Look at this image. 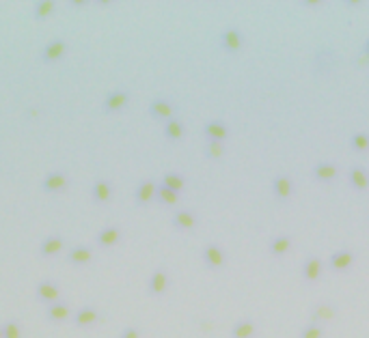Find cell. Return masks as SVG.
Masks as SVG:
<instances>
[{"label": "cell", "mask_w": 369, "mask_h": 338, "mask_svg": "<svg viewBox=\"0 0 369 338\" xmlns=\"http://www.w3.org/2000/svg\"><path fill=\"white\" fill-rule=\"evenodd\" d=\"M67 50H69L67 39L54 37V39H50L48 43H43V48L39 50V59H41V63H46V65L56 63V61H61L63 56L67 54Z\"/></svg>", "instance_id": "1"}, {"label": "cell", "mask_w": 369, "mask_h": 338, "mask_svg": "<svg viewBox=\"0 0 369 338\" xmlns=\"http://www.w3.org/2000/svg\"><path fill=\"white\" fill-rule=\"evenodd\" d=\"M39 188H41V192H46V194H61V192H65L69 188L67 172H63V170L46 172L43 179H41V183H39Z\"/></svg>", "instance_id": "2"}, {"label": "cell", "mask_w": 369, "mask_h": 338, "mask_svg": "<svg viewBox=\"0 0 369 338\" xmlns=\"http://www.w3.org/2000/svg\"><path fill=\"white\" fill-rule=\"evenodd\" d=\"M65 258H67V263L74 265V267H84V265H89L93 258V246H89V243H74V246L67 248Z\"/></svg>", "instance_id": "3"}, {"label": "cell", "mask_w": 369, "mask_h": 338, "mask_svg": "<svg viewBox=\"0 0 369 338\" xmlns=\"http://www.w3.org/2000/svg\"><path fill=\"white\" fill-rule=\"evenodd\" d=\"M35 295H37L39 301H43V304H54V301L61 299V286L54 282V280L50 278H43L37 282V286H35Z\"/></svg>", "instance_id": "4"}, {"label": "cell", "mask_w": 369, "mask_h": 338, "mask_svg": "<svg viewBox=\"0 0 369 338\" xmlns=\"http://www.w3.org/2000/svg\"><path fill=\"white\" fill-rule=\"evenodd\" d=\"M121 237H123V231L119 228V224H106V226L99 228L97 235H95V246L102 248V250H108V248L117 246V243L121 241Z\"/></svg>", "instance_id": "5"}, {"label": "cell", "mask_w": 369, "mask_h": 338, "mask_svg": "<svg viewBox=\"0 0 369 338\" xmlns=\"http://www.w3.org/2000/svg\"><path fill=\"white\" fill-rule=\"evenodd\" d=\"M65 248H67V239H65L63 235H48L39 241V256H43V258L56 256V254H61Z\"/></svg>", "instance_id": "6"}, {"label": "cell", "mask_w": 369, "mask_h": 338, "mask_svg": "<svg viewBox=\"0 0 369 338\" xmlns=\"http://www.w3.org/2000/svg\"><path fill=\"white\" fill-rule=\"evenodd\" d=\"M130 104V91L126 89H114L110 93H106V97L102 99L104 112H119Z\"/></svg>", "instance_id": "7"}, {"label": "cell", "mask_w": 369, "mask_h": 338, "mask_svg": "<svg viewBox=\"0 0 369 338\" xmlns=\"http://www.w3.org/2000/svg\"><path fill=\"white\" fill-rule=\"evenodd\" d=\"M71 321H74L76 327H89V325H95L97 321H102V312L95 306H80L71 314Z\"/></svg>", "instance_id": "8"}, {"label": "cell", "mask_w": 369, "mask_h": 338, "mask_svg": "<svg viewBox=\"0 0 369 338\" xmlns=\"http://www.w3.org/2000/svg\"><path fill=\"white\" fill-rule=\"evenodd\" d=\"M147 112L154 119H158V121H169V119H173L175 106H173L169 99H164V97H156V99H151V102H149Z\"/></svg>", "instance_id": "9"}, {"label": "cell", "mask_w": 369, "mask_h": 338, "mask_svg": "<svg viewBox=\"0 0 369 338\" xmlns=\"http://www.w3.org/2000/svg\"><path fill=\"white\" fill-rule=\"evenodd\" d=\"M71 314H74V310H71L69 304H67V301H63V299H59V301H54V304H48V306H46V319L52 321V323H63V321H67V319H71Z\"/></svg>", "instance_id": "10"}, {"label": "cell", "mask_w": 369, "mask_h": 338, "mask_svg": "<svg viewBox=\"0 0 369 338\" xmlns=\"http://www.w3.org/2000/svg\"><path fill=\"white\" fill-rule=\"evenodd\" d=\"M112 183L108 181V179H95L91 185V198L95 200V203H108V200L112 198Z\"/></svg>", "instance_id": "11"}, {"label": "cell", "mask_w": 369, "mask_h": 338, "mask_svg": "<svg viewBox=\"0 0 369 338\" xmlns=\"http://www.w3.org/2000/svg\"><path fill=\"white\" fill-rule=\"evenodd\" d=\"M156 190H158V183L147 179V181H141L139 185L134 188V200L139 205H147L151 200L156 198Z\"/></svg>", "instance_id": "12"}, {"label": "cell", "mask_w": 369, "mask_h": 338, "mask_svg": "<svg viewBox=\"0 0 369 338\" xmlns=\"http://www.w3.org/2000/svg\"><path fill=\"white\" fill-rule=\"evenodd\" d=\"M169 286V274L164 269H156L147 280V291L149 295H162Z\"/></svg>", "instance_id": "13"}, {"label": "cell", "mask_w": 369, "mask_h": 338, "mask_svg": "<svg viewBox=\"0 0 369 338\" xmlns=\"http://www.w3.org/2000/svg\"><path fill=\"white\" fill-rule=\"evenodd\" d=\"M56 0H37V3L33 5V18L35 20H48V18H52L54 16V11H56Z\"/></svg>", "instance_id": "14"}, {"label": "cell", "mask_w": 369, "mask_h": 338, "mask_svg": "<svg viewBox=\"0 0 369 338\" xmlns=\"http://www.w3.org/2000/svg\"><path fill=\"white\" fill-rule=\"evenodd\" d=\"M173 226L179 228V231H188V228H194V224H197V218H194L192 211L188 209H177L175 213H173Z\"/></svg>", "instance_id": "15"}, {"label": "cell", "mask_w": 369, "mask_h": 338, "mask_svg": "<svg viewBox=\"0 0 369 338\" xmlns=\"http://www.w3.org/2000/svg\"><path fill=\"white\" fill-rule=\"evenodd\" d=\"M220 43H222V48L225 50H229V52H235V50L242 46L240 31H237V28H227V31L220 35Z\"/></svg>", "instance_id": "16"}, {"label": "cell", "mask_w": 369, "mask_h": 338, "mask_svg": "<svg viewBox=\"0 0 369 338\" xmlns=\"http://www.w3.org/2000/svg\"><path fill=\"white\" fill-rule=\"evenodd\" d=\"M203 261H205L207 267H220V265L225 263V254H222V250L218 246L209 243V246H205V250H203Z\"/></svg>", "instance_id": "17"}, {"label": "cell", "mask_w": 369, "mask_h": 338, "mask_svg": "<svg viewBox=\"0 0 369 338\" xmlns=\"http://www.w3.org/2000/svg\"><path fill=\"white\" fill-rule=\"evenodd\" d=\"M162 132H164V136L169 140H182L184 138V123L179 119H169V121H164V127H162Z\"/></svg>", "instance_id": "18"}, {"label": "cell", "mask_w": 369, "mask_h": 338, "mask_svg": "<svg viewBox=\"0 0 369 338\" xmlns=\"http://www.w3.org/2000/svg\"><path fill=\"white\" fill-rule=\"evenodd\" d=\"M205 136L207 140H216V142H222L227 136V125L222 121H209L205 125Z\"/></svg>", "instance_id": "19"}, {"label": "cell", "mask_w": 369, "mask_h": 338, "mask_svg": "<svg viewBox=\"0 0 369 338\" xmlns=\"http://www.w3.org/2000/svg\"><path fill=\"white\" fill-rule=\"evenodd\" d=\"M162 185H166V188H171L173 192H182L184 190V185H186V179L179 175V172H164L162 175V181H160Z\"/></svg>", "instance_id": "20"}, {"label": "cell", "mask_w": 369, "mask_h": 338, "mask_svg": "<svg viewBox=\"0 0 369 338\" xmlns=\"http://www.w3.org/2000/svg\"><path fill=\"white\" fill-rule=\"evenodd\" d=\"M156 200H160L162 205H177L179 200V194L173 192L171 188H166V185L158 183V190H156Z\"/></svg>", "instance_id": "21"}, {"label": "cell", "mask_w": 369, "mask_h": 338, "mask_svg": "<svg viewBox=\"0 0 369 338\" xmlns=\"http://www.w3.org/2000/svg\"><path fill=\"white\" fill-rule=\"evenodd\" d=\"M24 336V329H22V323L16 319H9L3 323V338H22Z\"/></svg>", "instance_id": "22"}, {"label": "cell", "mask_w": 369, "mask_h": 338, "mask_svg": "<svg viewBox=\"0 0 369 338\" xmlns=\"http://www.w3.org/2000/svg\"><path fill=\"white\" fill-rule=\"evenodd\" d=\"M272 190H274V196L277 198H287L292 194V183H289L287 177H277L272 183Z\"/></svg>", "instance_id": "23"}, {"label": "cell", "mask_w": 369, "mask_h": 338, "mask_svg": "<svg viewBox=\"0 0 369 338\" xmlns=\"http://www.w3.org/2000/svg\"><path fill=\"white\" fill-rule=\"evenodd\" d=\"M350 181L356 185L358 190H365L367 183H369V175L365 172V168H358V166H356V168L350 170Z\"/></svg>", "instance_id": "24"}, {"label": "cell", "mask_w": 369, "mask_h": 338, "mask_svg": "<svg viewBox=\"0 0 369 338\" xmlns=\"http://www.w3.org/2000/svg\"><path fill=\"white\" fill-rule=\"evenodd\" d=\"M352 261H354V254L348 252V250H345V252H337V254L330 256V265H332V267H348Z\"/></svg>", "instance_id": "25"}, {"label": "cell", "mask_w": 369, "mask_h": 338, "mask_svg": "<svg viewBox=\"0 0 369 338\" xmlns=\"http://www.w3.org/2000/svg\"><path fill=\"white\" fill-rule=\"evenodd\" d=\"M320 271H322V265H320V261L311 256L309 261H307V265H305V278H307V280H313V278H317V276H320Z\"/></svg>", "instance_id": "26"}, {"label": "cell", "mask_w": 369, "mask_h": 338, "mask_svg": "<svg viewBox=\"0 0 369 338\" xmlns=\"http://www.w3.org/2000/svg\"><path fill=\"white\" fill-rule=\"evenodd\" d=\"M313 172H315L317 179H332L337 175V168L332 166V164H320V166L313 168Z\"/></svg>", "instance_id": "27"}, {"label": "cell", "mask_w": 369, "mask_h": 338, "mask_svg": "<svg viewBox=\"0 0 369 338\" xmlns=\"http://www.w3.org/2000/svg\"><path fill=\"white\" fill-rule=\"evenodd\" d=\"M253 332H255L253 323H251V321H244V323H237V325L231 329V336H233V338H244V336H249V334H253Z\"/></svg>", "instance_id": "28"}, {"label": "cell", "mask_w": 369, "mask_h": 338, "mask_svg": "<svg viewBox=\"0 0 369 338\" xmlns=\"http://www.w3.org/2000/svg\"><path fill=\"white\" fill-rule=\"evenodd\" d=\"M289 248V237H279V239H274L272 243H270V250L274 254H281L283 250H287Z\"/></svg>", "instance_id": "29"}, {"label": "cell", "mask_w": 369, "mask_h": 338, "mask_svg": "<svg viewBox=\"0 0 369 338\" xmlns=\"http://www.w3.org/2000/svg\"><path fill=\"white\" fill-rule=\"evenodd\" d=\"M205 153H207V157H218V155L222 153V149H220V142H216V140H207Z\"/></svg>", "instance_id": "30"}, {"label": "cell", "mask_w": 369, "mask_h": 338, "mask_svg": "<svg viewBox=\"0 0 369 338\" xmlns=\"http://www.w3.org/2000/svg\"><path fill=\"white\" fill-rule=\"evenodd\" d=\"M117 338H141V329L136 325H128V327L121 329Z\"/></svg>", "instance_id": "31"}, {"label": "cell", "mask_w": 369, "mask_h": 338, "mask_svg": "<svg viewBox=\"0 0 369 338\" xmlns=\"http://www.w3.org/2000/svg\"><path fill=\"white\" fill-rule=\"evenodd\" d=\"M352 145L356 147V149H365V147H369V136H365V134H356L352 138Z\"/></svg>", "instance_id": "32"}, {"label": "cell", "mask_w": 369, "mask_h": 338, "mask_svg": "<svg viewBox=\"0 0 369 338\" xmlns=\"http://www.w3.org/2000/svg\"><path fill=\"white\" fill-rule=\"evenodd\" d=\"M322 336V327L320 325H309L300 338H320Z\"/></svg>", "instance_id": "33"}, {"label": "cell", "mask_w": 369, "mask_h": 338, "mask_svg": "<svg viewBox=\"0 0 369 338\" xmlns=\"http://www.w3.org/2000/svg\"><path fill=\"white\" fill-rule=\"evenodd\" d=\"M363 52H365V54H369V39H367V43L363 46Z\"/></svg>", "instance_id": "34"}, {"label": "cell", "mask_w": 369, "mask_h": 338, "mask_svg": "<svg viewBox=\"0 0 369 338\" xmlns=\"http://www.w3.org/2000/svg\"><path fill=\"white\" fill-rule=\"evenodd\" d=\"M0 338H3V325H0Z\"/></svg>", "instance_id": "35"}]
</instances>
